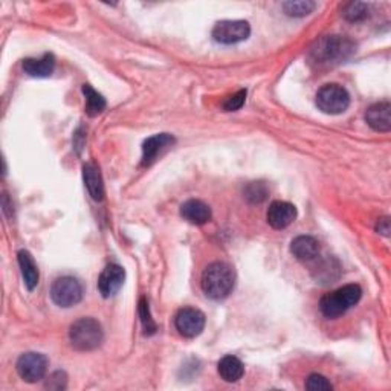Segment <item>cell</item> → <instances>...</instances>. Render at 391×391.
<instances>
[{
	"label": "cell",
	"instance_id": "obj_19",
	"mask_svg": "<svg viewBox=\"0 0 391 391\" xmlns=\"http://www.w3.org/2000/svg\"><path fill=\"white\" fill-rule=\"evenodd\" d=\"M218 372L225 382H237L245 375V367L239 358L228 355L219 361Z\"/></svg>",
	"mask_w": 391,
	"mask_h": 391
},
{
	"label": "cell",
	"instance_id": "obj_28",
	"mask_svg": "<svg viewBox=\"0 0 391 391\" xmlns=\"http://www.w3.org/2000/svg\"><path fill=\"white\" fill-rule=\"evenodd\" d=\"M376 231L380 232L382 235H385V237H388V235H390V219L388 218L379 219V222L376 225Z\"/></svg>",
	"mask_w": 391,
	"mask_h": 391
},
{
	"label": "cell",
	"instance_id": "obj_24",
	"mask_svg": "<svg viewBox=\"0 0 391 391\" xmlns=\"http://www.w3.org/2000/svg\"><path fill=\"white\" fill-rule=\"evenodd\" d=\"M139 315H141V321H142V327H144V333L146 335H153L156 332V324L151 320L150 316V309H149V303L146 298H141L139 301Z\"/></svg>",
	"mask_w": 391,
	"mask_h": 391
},
{
	"label": "cell",
	"instance_id": "obj_10",
	"mask_svg": "<svg viewBox=\"0 0 391 391\" xmlns=\"http://www.w3.org/2000/svg\"><path fill=\"white\" fill-rule=\"evenodd\" d=\"M124 280L126 272L119 264H107L98 279V291L102 296L109 298L121 289Z\"/></svg>",
	"mask_w": 391,
	"mask_h": 391
},
{
	"label": "cell",
	"instance_id": "obj_4",
	"mask_svg": "<svg viewBox=\"0 0 391 391\" xmlns=\"http://www.w3.org/2000/svg\"><path fill=\"white\" fill-rule=\"evenodd\" d=\"M105 339L101 324L94 318H80L78 321L70 326L69 341L72 347L80 352H90L101 346Z\"/></svg>",
	"mask_w": 391,
	"mask_h": 391
},
{
	"label": "cell",
	"instance_id": "obj_6",
	"mask_svg": "<svg viewBox=\"0 0 391 391\" xmlns=\"http://www.w3.org/2000/svg\"><path fill=\"white\" fill-rule=\"evenodd\" d=\"M50 298L60 307H72L83 298V286L74 277H60L50 287Z\"/></svg>",
	"mask_w": 391,
	"mask_h": 391
},
{
	"label": "cell",
	"instance_id": "obj_16",
	"mask_svg": "<svg viewBox=\"0 0 391 391\" xmlns=\"http://www.w3.org/2000/svg\"><path fill=\"white\" fill-rule=\"evenodd\" d=\"M83 179L85 185L90 194V198L95 202H101L105 199V183H102V176L100 168L95 164L87 162L83 166Z\"/></svg>",
	"mask_w": 391,
	"mask_h": 391
},
{
	"label": "cell",
	"instance_id": "obj_23",
	"mask_svg": "<svg viewBox=\"0 0 391 391\" xmlns=\"http://www.w3.org/2000/svg\"><path fill=\"white\" fill-rule=\"evenodd\" d=\"M245 198L251 203H260L267 198V188L262 182H252L245 190Z\"/></svg>",
	"mask_w": 391,
	"mask_h": 391
},
{
	"label": "cell",
	"instance_id": "obj_25",
	"mask_svg": "<svg viewBox=\"0 0 391 391\" xmlns=\"http://www.w3.org/2000/svg\"><path fill=\"white\" fill-rule=\"evenodd\" d=\"M306 388L311 391H331V390H333V385L328 382V379L324 377L323 375L314 373L307 377Z\"/></svg>",
	"mask_w": 391,
	"mask_h": 391
},
{
	"label": "cell",
	"instance_id": "obj_18",
	"mask_svg": "<svg viewBox=\"0 0 391 391\" xmlns=\"http://www.w3.org/2000/svg\"><path fill=\"white\" fill-rule=\"evenodd\" d=\"M17 257H18V266H20V271H22L25 286L28 287V291H34L38 284L40 275H38V269L33 255H31L28 251L22 250L18 251Z\"/></svg>",
	"mask_w": 391,
	"mask_h": 391
},
{
	"label": "cell",
	"instance_id": "obj_9",
	"mask_svg": "<svg viewBox=\"0 0 391 391\" xmlns=\"http://www.w3.org/2000/svg\"><path fill=\"white\" fill-rule=\"evenodd\" d=\"M174 326L176 331L183 338H196L199 336L205 328V315L199 309L183 307L176 314L174 318Z\"/></svg>",
	"mask_w": 391,
	"mask_h": 391
},
{
	"label": "cell",
	"instance_id": "obj_21",
	"mask_svg": "<svg viewBox=\"0 0 391 391\" xmlns=\"http://www.w3.org/2000/svg\"><path fill=\"white\" fill-rule=\"evenodd\" d=\"M315 8H316V4L311 2V0H296V2H284L283 4L284 13L291 17L309 16Z\"/></svg>",
	"mask_w": 391,
	"mask_h": 391
},
{
	"label": "cell",
	"instance_id": "obj_15",
	"mask_svg": "<svg viewBox=\"0 0 391 391\" xmlns=\"http://www.w3.org/2000/svg\"><path fill=\"white\" fill-rule=\"evenodd\" d=\"M181 215L191 225H205L211 220V208L202 200L190 199L182 203Z\"/></svg>",
	"mask_w": 391,
	"mask_h": 391
},
{
	"label": "cell",
	"instance_id": "obj_22",
	"mask_svg": "<svg viewBox=\"0 0 391 391\" xmlns=\"http://www.w3.org/2000/svg\"><path fill=\"white\" fill-rule=\"evenodd\" d=\"M343 16L348 22H361L368 17V5L363 2H350L346 5Z\"/></svg>",
	"mask_w": 391,
	"mask_h": 391
},
{
	"label": "cell",
	"instance_id": "obj_8",
	"mask_svg": "<svg viewBox=\"0 0 391 391\" xmlns=\"http://www.w3.org/2000/svg\"><path fill=\"white\" fill-rule=\"evenodd\" d=\"M49 361L48 358L42 353L29 352L23 353L17 361V373L22 377L25 382L34 384L37 380H42L48 372Z\"/></svg>",
	"mask_w": 391,
	"mask_h": 391
},
{
	"label": "cell",
	"instance_id": "obj_26",
	"mask_svg": "<svg viewBox=\"0 0 391 391\" xmlns=\"http://www.w3.org/2000/svg\"><path fill=\"white\" fill-rule=\"evenodd\" d=\"M245 100H246V90H239L237 94H234L232 97H230L228 100L223 102V109L226 112L239 110L245 105Z\"/></svg>",
	"mask_w": 391,
	"mask_h": 391
},
{
	"label": "cell",
	"instance_id": "obj_13",
	"mask_svg": "<svg viewBox=\"0 0 391 391\" xmlns=\"http://www.w3.org/2000/svg\"><path fill=\"white\" fill-rule=\"evenodd\" d=\"M367 124L376 132H390L391 130V106L388 101L376 102L370 106L365 112Z\"/></svg>",
	"mask_w": 391,
	"mask_h": 391
},
{
	"label": "cell",
	"instance_id": "obj_1",
	"mask_svg": "<svg viewBox=\"0 0 391 391\" xmlns=\"http://www.w3.org/2000/svg\"><path fill=\"white\" fill-rule=\"evenodd\" d=\"M200 284L203 294L211 300H223L234 289L235 272L228 263L214 262L203 271Z\"/></svg>",
	"mask_w": 391,
	"mask_h": 391
},
{
	"label": "cell",
	"instance_id": "obj_2",
	"mask_svg": "<svg viewBox=\"0 0 391 391\" xmlns=\"http://www.w3.org/2000/svg\"><path fill=\"white\" fill-rule=\"evenodd\" d=\"M356 50L352 40L341 36H327L318 40L311 49V58L315 63H341L352 57Z\"/></svg>",
	"mask_w": 391,
	"mask_h": 391
},
{
	"label": "cell",
	"instance_id": "obj_5",
	"mask_svg": "<svg viewBox=\"0 0 391 391\" xmlns=\"http://www.w3.org/2000/svg\"><path fill=\"white\" fill-rule=\"evenodd\" d=\"M350 106L348 92L339 85H324L316 94V107L327 115H339Z\"/></svg>",
	"mask_w": 391,
	"mask_h": 391
},
{
	"label": "cell",
	"instance_id": "obj_17",
	"mask_svg": "<svg viewBox=\"0 0 391 391\" xmlns=\"http://www.w3.org/2000/svg\"><path fill=\"white\" fill-rule=\"evenodd\" d=\"M25 74L36 78H46L55 69V57L53 54H45L40 58H26L22 65Z\"/></svg>",
	"mask_w": 391,
	"mask_h": 391
},
{
	"label": "cell",
	"instance_id": "obj_11",
	"mask_svg": "<svg viewBox=\"0 0 391 391\" xmlns=\"http://www.w3.org/2000/svg\"><path fill=\"white\" fill-rule=\"evenodd\" d=\"M174 142H176V139H174L171 135H168V133H159V135L150 136L149 139L144 141L141 166L142 167L151 166V164L158 159L159 154H162L168 147H171Z\"/></svg>",
	"mask_w": 391,
	"mask_h": 391
},
{
	"label": "cell",
	"instance_id": "obj_3",
	"mask_svg": "<svg viewBox=\"0 0 391 391\" xmlns=\"http://www.w3.org/2000/svg\"><path fill=\"white\" fill-rule=\"evenodd\" d=\"M363 296V289L358 284H347L339 289L326 294L320 301V311L326 318H338L344 315L348 309L356 306Z\"/></svg>",
	"mask_w": 391,
	"mask_h": 391
},
{
	"label": "cell",
	"instance_id": "obj_12",
	"mask_svg": "<svg viewBox=\"0 0 391 391\" xmlns=\"http://www.w3.org/2000/svg\"><path fill=\"white\" fill-rule=\"evenodd\" d=\"M266 218L267 223H269L274 230H284L296 219V208L295 205L289 202L275 200L271 203L269 210H267Z\"/></svg>",
	"mask_w": 391,
	"mask_h": 391
},
{
	"label": "cell",
	"instance_id": "obj_7",
	"mask_svg": "<svg viewBox=\"0 0 391 391\" xmlns=\"http://www.w3.org/2000/svg\"><path fill=\"white\" fill-rule=\"evenodd\" d=\"M251 36V26L245 20H222L213 28V38L222 45L245 42Z\"/></svg>",
	"mask_w": 391,
	"mask_h": 391
},
{
	"label": "cell",
	"instance_id": "obj_27",
	"mask_svg": "<svg viewBox=\"0 0 391 391\" xmlns=\"http://www.w3.org/2000/svg\"><path fill=\"white\" fill-rule=\"evenodd\" d=\"M68 384V376L65 372H55L49 376L46 388L49 390H65Z\"/></svg>",
	"mask_w": 391,
	"mask_h": 391
},
{
	"label": "cell",
	"instance_id": "obj_20",
	"mask_svg": "<svg viewBox=\"0 0 391 391\" xmlns=\"http://www.w3.org/2000/svg\"><path fill=\"white\" fill-rule=\"evenodd\" d=\"M83 94L86 97V112L89 117H97L106 109V100L90 85L83 86Z\"/></svg>",
	"mask_w": 391,
	"mask_h": 391
},
{
	"label": "cell",
	"instance_id": "obj_14",
	"mask_svg": "<svg viewBox=\"0 0 391 391\" xmlns=\"http://www.w3.org/2000/svg\"><path fill=\"white\" fill-rule=\"evenodd\" d=\"M320 242L312 235H298L291 243V252L296 260L312 262L320 255Z\"/></svg>",
	"mask_w": 391,
	"mask_h": 391
}]
</instances>
